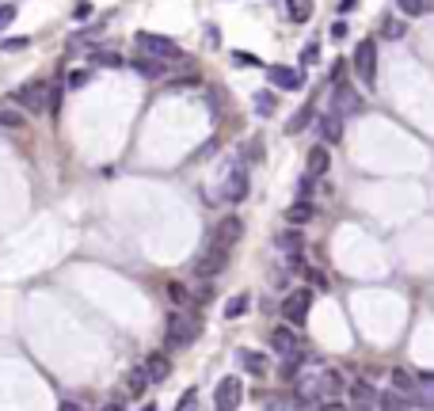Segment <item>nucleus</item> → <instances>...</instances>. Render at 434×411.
<instances>
[{
	"instance_id": "obj_45",
	"label": "nucleus",
	"mask_w": 434,
	"mask_h": 411,
	"mask_svg": "<svg viewBox=\"0 0 434 411\" xmlns=\"http://www.w3.org/2000/svg\"><path fill=\"white\" fill-rule=\"evenodd\" d=\"M320 411H347V407L339 404V400H324V404H320Z\"/></svg>"
},
{
	"instance_id": "obj_3",
	"label": "nucleus",
	"mask_w": 434,
	"mask_h": 411,
	"mask_svg": "<svg viewBox=\"0 0 434 411\" xmlns=\"http://www.w3.org/2000/svg\"><path fill=\"white\" fill-rule=\"evenodd\" d=\"M134 46L145 53V58H156V61H175L179 58V46L172 39H164V34H153V31H137Z\"/></svg>"
},
{
	"instance_id": "obj_36",
	"label": "nucleus",
	"mask_w": 434,
	"mask_h": 411,
	"mask_svg": "<svg viewBox=\"0 0 434 411\" xmlns=\"http://www.w3.org/2000/svg\"><path fill=\"white\" fill-rule=\"evenodd\" d=\"M316 61H320V46L309 42L305 50H301V65H316Z\"/></svg>"
},
{
	"instance_id": "obj_44",
	"label": "nucleus",
	"mask_w": 434,
	"mask_h": 411,
	"mask_svg": "<svg viewBox=\"0 0 434 411\" xmlns=\"http://www.w3.org/2000/svg\"><path fill=\"white\" fill-rule=\"evenodd\" d=\"M332 39H347V23H343V20L332 23Z\"/></svg>"
},
{
	"instance_id": "obj_10",
	"label": "nucleus",
	"mask_w": 434,
	"mask_h": 411,
	"mask_svg": "<svg viewBox=\"0 0 434 411\" xmlns=\"http://www.w3.org/2000/svg\"><path fill=\"white\" fill-rule=\"evenodd\" d=\"M240 236H244V221L229 213V217H221V221H217V229H213V240H210V244H213V248L232 251V244H237Z\"/></svg>"
},
{
	"instance_id": "obj_13",
	"label": "nucleus",
	"mask_w": 434,
	"mask_h": 411,
	"mask_svg": "<svg viewBox=\"0 0 434 411\" xmlns=\"http://www.w3.org/2000/svg\"><path fill=\"white\" fill-rule=\"evenodd\" d=\"M332 110L335 115H358L362 110V96L351 88V84H335V91H332Z\"/></svg>"
},
{
	"instance_id": "obj_12",
	"label": "nucleus",
	"mask_w": 434,
	"mask_h": 411,
	"mask_svg": "<svg viewBox=\"0 0 434 411\" xmlns=\"http://www.w3.org/2000/svg\"><path fill=\"white\" fill-rule=\"evenodd\" d=\"M271 347H275L282 358H297V354H301V335H297L294 324H290V328L282 324V328L271 331Z\"/></svg>"
},
{
	"instance_id": "obj_34",
	"label": "nucleus",
	"mask_w": 434,
	"mask_h": 411,
	"mask_svg": "<svg viewBox=\"0 0 434 411\" xmlns=\"http://www.w3.org/2000/svg\"><path fill=\"white\" fill-rule=\"evenodd\" d=\"M23 122H27V118L16 115V110H0V126H4V129H20Z\"/></svg>"
},
{
	"instance_id": "obj_50",
	"label": "nucleus",
	"mask_w": 434,
	"mask_h": 411,
	"mask_svg": "<svg viewBox=\"0 0 434 411\" xmlns=\"http://www.w3.org/2000/svg\"><path fill=\"white\" fill-rule=\"evenodd\" d=\"M354 411H370V407H354Z\"/></svg>"
},
{
	"instance_id": "obj_43",
	"label": "nucleus",
	"mask_w": 434,
	"mask_h": 411,
	"mask_svg": "<svg viewBox=\"0 0 434 411\" xmlns=\"http://www.w3.org/2000/svg\"><path fill=\"white\" fill-rule=\"evenodd\" d=\"M73 15H77V20H84V15H92V4H88V0H80V4H77V12H73Z\"/></svg>"
},
{
	"instance_id": "obj_24",
	"label": "nucleus",
	"mask_w": 434,
	"mask_h": 411,
	"mask_svg": "<svg viewBox=\"0 0 434 411\" xmlns=\"http://www.w3.org/2000/svg\"><path fill=\"white\" fill-rule=\"evenodd\" d=\"M237 358H240V366L248 369V373H256V377H263V373H267V362H263L259 350H240Z\"/></svg>"
},
{
	"instance_id": "obj_49",
	"label": "nucleus",
	"mask_w": 434,
	"mask_h": 411,
	"mask_svg": "<svg viewBox=\"0 0 434 411\" xmlns=\"http://www.w3.org/2000/svg\"><path fill=\"white\" fill-rule=\"evenodd\" d=\"M141 411H156V404H145V407H141Z\"/></svg>"
},
{
	"instance_id": "obj_32",
	"label": "nucleus",
	"mask_w": 434,
	"mask_h": 411,
	"mask_svg": "<svg viewBox=\"0 0 434 411\" xmlns=\"http://www.w3.org/2000/svg\"><path fill=\"white\" fill-rule=\"evenodd\" d=\"M92 58L99 65H107V69H122V53H115V50H96Z\"/></svg>"
},
{
	"instance_id": "obj_42",
	"label": "nucleus",
	"mask_w": 434,
	"mask_h": 411,
	"mask_svg": "<svg viewBox=\"0 0 434 411\" xmlns=\"http://www.w3.org/2000/svg\"><path fill=\"white\" fill-rule=\"evenodd\" d=\"M210 297H213V286H202V289H198V293H194V301H198V305H206V301H210Z\"/></svg>"
},
{
	"instance_id": "obj_48",
	"label": "nucleus",
	"mask_w": 434,
	"mask_h": 411,
	"mask_svg": "<svg viewBox=\"0 0 434 411\" xmlns=\"http://www.w3.org/2000/svg\"><path fill=\"white\" fill-rule=\"evenodd\" d=\"M103 411H126V407H122L118 400H111V404H103Z\"/></svg>"
},
{
	"instance_id": "obj_19",
	"label": "nucleus",
	"mask_w": 434,
	"mask_h": 411,
	"mask_svg": "<svg viewBox=\"0 0 434 411\" xmlns=\"http://www.w3.org/2000/svg\"><path fill=\"white\" fill-rule=\"evenodd\" d=\"M351 400H354V407H373L377 404V388L370 385V381H354V385H351Z\"/></svg>"
},
{
	"instance_id": "obj_9",
	"label": "nucleus",
	"mask_w": 434,
	"mask_h": 411,
	"mask_svg": "<svg viewBox=\"0 0 434 411\" xmlns=\"http://www.w3.org/2000/svg\"><path fill=\"white\" fill-rule=\"evenodd\" d=\"M229 267V251L225 248H206L202 255L194 259V274H202V278H213V274H221V270Z\"/></svg>"
},
{
	"instance_id": "obj_18",
	"label": "nucleus",
	"mask_w": 434,
	"mask_h": 411,
	"mask_svg": "<svg viewBox=\"0 0 434 411\" xmlns=\"http://www.w3.org/2000/svg\"><path fill=\"white\" fill-rule=\"evenodd\" d=\"M313 217H316V206L309 202V198H297V202L286 210V221H290V225H309Z\"/></svg>"
},
{
	"instance_id": "obj_29",
	"label": "nucleus",
	"mask_w": 434,
	"mask_h": 411,
	"mask_svg": "<svg viewBox=\"0 0 434 411\" xmlns=\"http://www.w3.org/2000/svg\"><path fill=\"white\" fill-rule=\"evenodd\" d=\"M396 8H400L404 15H427L434 8V0H396Z\"/></svg>"
},
{
	"instance_id": "obj_35",
	"label": "nucleus",
	"mask_w": 434,
	"mask_h": 411,
	"mask_svg": "<svg viewBox=\"0 0 434 411\" xmlns=\"http://www.w3.org/2000/svg\"><path fill=\"white\" fill-rule=\"evenodd\" d=\"M16 12H20V8H16V4H0V34L8 31V23L16 20Z\"/></svg>"
},
{
	"instance_id": "obj_27",
	"label": "nucleus",
	"mask_w": 434,
	"mask_h": 411,
	"mask_svg": "<svg viewBox=\"0 0 434 411\" xmlns=\"http://www.w3.org/2000/svg\"><path fill=\"white\" fill-rule=\"evenodd\" d=\"M252 308V297L248 293H237V297H229L225 301V320H237V316H244Z\"/></svg>"
},
{
	"instance_id": "obj_20",
	"label": "nucleus",
	"mask_w": 434,
	"mask_h": 411,
	"mask_svg": "<svg viewBox=\"0 0 434 411\" xmlns=\"http://www.w3.org/2000/svg\"><path fill=\"white\" fill-rule=\"evenodd\" d=\"M301 244H305V240H301V232H297V229H286V232H278V240H275V248H278V251H286L290 259H294V255H301Z\"/></svg>"
},
{
	"instance_id": "obj_17",
	"label": "nucleus",
	"mask_w": 434,
	"mask_h": 411,
	"mask_svg": "<svg viewBox=\"0 0 434 411\" xmlns=\"http://www.w3.org/2000/svg\"><path fill=\"white\" fill-rule=\"evenodd\" d=\"M141 369L149 373V381H153V385H160V381H168V373H172V362H168V354H149Z\"/></svg>"
},
{
	"instance_id": "obj_39",
	"label": "nucleus",
	"mask_w": 434,
	"mask_h": 411,
	"mask_svg": "<svg viewBox=\"0 0 434 411\" xmlns=\"http://www.w3.org/2000/svg\"><path fill=\"white\" fill-rule=\"evenodd\" d=\"M194 404H198V392L191 388V392H187V396H183V400H179V404H175V411H194Z\"/></svg>"
},
{
	"instance_id": "obj_40",
	"label": "nucleus",
	"mask_w": 434,
	"mask_h": 411,
	"mask_svg": "<svg viewBox=\"0 0 434 411\" xmlns=\"http://www.w3.org/2000/svg\"><path fill=\"white\" fill-rule=\"evenodd\" d=\"M313 186H316V175H305V179L297 183V194H301V198H309V194H313Z\"/></svg>"
},
{
	"instance_id": "obj_1",
	"label": "nucleus",
	"mask_w": 434,
	"mask_h": 411,
	"mask_svg": "<svg viewBox=\"0 0 434 411\" xmlns=\"http://www.w3.org/2000/svg\"><path fill=\"white\" fill-rule=\"evenodd\" d=\"M343 392V373L324 366L316 358H305L301 369L294 373V396L297 404H324V400H335Z\"/></svg>"
},
{
	"instance_id": "obj_25",
	"label": "nucleus",
	"mask_w": 434,
	"mask_h": 411,
	"mask_svg": "<svg viewBox=\"0 0 434 411\" xmlns=\"http://www.w3.org/2000/svg\"><path fill=\"white\" fill-rule=\"evenodd\" d=\"M252 107H256V115H259V118H271V115H275V107H278L275 91H256V99H252Z\"/></svg>"
},
{
	"instance_id": "obj_37",
	"label": "nucleus",
	"mask_w": 434,
	"mask_h": 411,
	"mask_svg": "<svg viewBox=\"0 0 434 411\" xmlns=\"http://www.w3.org/2000/svg\"><path fill=\"white\" fill-rule=\"evenodd\" d=\"M232 65H244V69H248V65H259V58H256V53H248V50H237V53H232Z\"/></svg>"
},
{
	"instance_id": "obj_7",
	"label": "nucleus",
	"mask_w": 434,
	"mask_h": 411,
	"mask_svg": "<svg viewBox=\"0 0 434 411\" xmlns=\"http://www.w3.org/2000/svg\"><path fill=\"white\" fill-rule=\"evenodd\" d=\"M221 198L232 202V206L248 198V172H244V164H232L229 172L221 175Z\"/></svg>"
},
{
	"instance_id": "obj_47",
	"label": "nucleus",
	"mask_w": 434,
	"mask_h": 411,
	"mask_svg": "<svg viewBox=\"0 0 434 411\" xmlns=\"http://www.w3.org/2000/svg\"><path fill=\"white\" fill-rule=\"evenodd\" d=\"M58 411H84V407H80V404H73V400H65V404H61Z\"/></svg>"
},
{
	"instance_id": "obj_33",
	"label": "nucleus",
	"mask_w": 434,
	"mask_h": 411,
	"mask_svg": "<svg viewBox=\"0 0 434 411\" xmlns=\"http://www.w3.org/2000/svg\"><path fill=\"white\" fill-rule=\"evenodd\" d=\"M92 84V69H73L69 72V88H88Z\"/></svg>"
},
{
	"instance_id": "obj_26",
	"label": "nucleus",
	"mask_w": 434,
	"mask_h": 411,
	"mask_svg": "<svg viewBox=\"0 0 434 411\" xmlns=\"http://www.w3.org/2000/svg\"><path fill=\"white\" fill-rule=\"evenodd\" d=\"M313 115H316V107H313V103H305V107H301L297 115L286 122V134H301V129H305L309 122H313Z\"/></svg>"
},
{
	"instance_id": "obj_21",
	"label": "nucleus",
	"mask_w": 434,
	"mask_h": 411,
	"mask_svg": "<svg viewBox=\"0 0 434 411\" xmlns=\"http://www.w3.org/2000/svg\"><path fill=\"white\" fill-rule=\"evenodd\" d=\"M377 407L381 411H408V396H400L396 388H385V392H377Z\"/></svg>"
},
{
	"instance_id": "obj_30",
	"label": "nucleus",
	"mask_w": 434,
	"mask_h": 411,
	"mask_svg": "<svg viewBox=\"0 0 434 411\" xmlns=\"http://www.w3.org/2000/svg\"><path fill=\"white\" fill-rule=\"evenodd\" d=\"M404 31H408V23H400L396 20V15H389V20H385V27H381V34L389 42H396V39H404Z\"/></svg>"
},
{
	"instance_id": "obj_41",
	"label": "nucleus",
	"mask_w": 434,
	"mask_h": 411,
	"mask_svg": "<svg viewBox=\"0 0 434 411\" xmlns=\"http://www.w3.org/2000/svg\"><path fill=\"white\" fill-rule=\"evenodd\" d=\"M263 141H259V137H256V141H248V160H259V156H263V148H259Z\"/></svg>"
},
{
	"instance_id": "obj_6",
	"label": "nucleus",
	"mask_w": 434,
	"mask_h": 411,
	"mask_svg": "<svg viewBox=\"0 0 434 411\" xmlns=\"http://www.w3.org/2000/svg\"><path fill=\"white\" fill-rule=\"evenodd\" d=\"M20 107H27V115H46L50 110V84L46 80H35V84H27V88H20L12 96Z\"/></svg>"
},
{
	"instance_id": "obj_8",
	"label": "nucleus",
	"mask_w": 434,
	"mask_h": 411,
	"mask_svg": "<svg viewBox=\"0 0 434 411\" xmlns=\"http://www.w3.org/2000/svg\"><path fill=\"white\" fill-rule=\"evenodd\" d=\"M240 400H244L240 377H221V385L213 388V407H217V411H237Z\"/></svg>"
},
{
	"instance_id": "obj_2",
	"label": "nucleus",
	"mask_w": 434,
	"mask_h": 411,
	"mask_svg": "<svg viewBox=\"0 0 434 411\" xmlns=\"http://www.w3.org/2000/svg\"><path fill=\"white\" fill-rule=\"evenodd\" d=\"M198 335H202V316L198 312L179 308V312L168 316V347H191Z\"/></svg>"
},
{
	"instance_id": "obj_16",
	"label": "nucleus",
	"mask_w": 434,
	"mask_h": 411,
	"mask_svg": "<svg viewBox=\"0 0 434 411\" xmlns=\"http://www.w3.org/2000/svg\"><path fill=\"white\" fill-rule=\"evenodd\" d=\"M134 72L137 77H145V80H160V77H168V61H156V58H134Z\"/></svg>"
},
{
	"instance_id": "obj_31",
	"label": "nucleus",
	"mask_w": 434,
	"mask_h": 411,
	"mask_svg": "<svg viewBox=\"0 0 434 411\" xmlns=\"http://www.w3.org/2000/svg\"><path fill=\"white\" fill-rule=\"evenodd\" d=\"M168 297H172V305H179V308L191 305V293H187V286H179V282H168Z\"/></svg>"
},
{
	"instance_id": "obj_23",
	"label": "nucleus",
	"mask_w": 434,
	"mask_h": 411,
	"mask_svg": "<svg viewBox=\"0 0 434 411\" xmlns=\"http://www.w3.org/2000/svg\"><path fill=\"white\" fill-rule=\"evenodd\" d=\"M286 15H290V23H309L313 0H286Z\"/></svg>"
},
{
	"instance_id": "obj_5",
	"label": "nucleus",
	"mask_w": 434,
	"mask_h": 411,
	"mask_svg": "<svg viewBox=\"0 0 434 411\" xmlns=\"http://www.w3.org/2000/svg\"><path fill=\"white\" fill-rule=\"evenodd\" d=\"M309 308H313V289H290L286 301H282V316H286V324H294V328H301V324L309 320Z\"/></svg>"
},
{
	"instance_id": "obj_38",
	"label": "nucleus",
	"mask_w": 434,
	"mask_h": 411,
	"mask_svg": "<svg viewBox=\"0 0 434 411\" xmlns=\"http://www.w3.org/2000/svg\"><path fill=\"white\" fill-rule=\"evenodd\" d=\"M27 46H31V39H4V53H16V50H27Z\"/></svg>"
},
{
	"instance_id": "obj_46",
	"label": "nucleus",
	"mask_w": 434,
	"mask_h": 411,
	"mask_svg": "<svg viewBox=\"0 0 434 411\" xmlns=\"http://www.w3.org/2000/svg\"><path fill=\"white\" fill-rule=\"evenodd\" d=\"M354 8H358V0H339V12H343V15L354 12Z\"/></svg>"
},
{
	"instance_id": "obj_15",
	"label": "nucleus",
	"mask_w": 434,
	"mask_h": 411,
	"mask_svg": "<svg viewBox=\"0 0 434 411\" xmlns=\"http://www.w3.org/2000/svg\"><path fill=\"white\" fill-rule=\"evenodd\" d=\"M339 137H343V115H335V110L320 115V141H324V145H339Z\"/></svg>"
},
{
	"instance_id": "obj_4",
	"label": "nucleus",
	"mask_w": 434,
	"mask_h": 411,
	"mask_svg": "<svg viewBox=\"0 0 434 411\" xmlns=\"http://www.w3.org/2000/svg\"><path fill=\"white\" fill-rule=\"evenodd\" d=\"M354 72L362 80V88H377V42L362 39L354 50Z\"/></svg>"
},
{
	"instance_id": "obj_14",
	"label": "nucleus",
	"mask_w": 434,
	"mask_h": 411,
	"mask_svg": "<svg viewBox=\"0 0 434 411\" xmlns=\"http://www.w3.org/2000/svg\"><path fill=\"white\" fill-rule=\"evenodd\" d=\"M408 404L423 407V411H434V373H415V388H411Z\"/></svg>"
},
{
	"instance_id": "obj_28",
	"label": "nucleus",
	"mask_w": 434,
	"mask_h": 411,
	"mask_svg": "<svg viewBox=\"0 0 434 411\" xmlns=\"http://www.w3.org/2000/svg\"><path fill=\"white\" fill-rule=\"evenodd\" d=\"M149 385H153V381H149V373L145 369H134V373H130V381H126V392H130V396H145Z\"/></svg>"
},
{
	"instance_id": "obj_11",
	"label": "nucleus",
	"mask_w": 434,
	"mask_h": 411,
	"mask_svg": "<svg viewBox=\"0 0 434 411\" xmlns=\"http://www.w3.org/2000/svg\"><path fill=\"white\" fill-rule=\"evenodd\" d=\"M267 80L275 84V88H282V91H301V88H305V72L290 69V65H271Z\"/></svg>"
},
{
	"instance_id": "obj_22",
	"label": "nucleus",
	"mask_w": 434,
	"mask_h": 411,
	"mask_svg": "<svg viewBox=\"0 0 434 411\" xmlns=\"http://www.w3.org/2000/svg\"><path fill=\"white\" fill-rule=\"evenodd\" d=\"M328 164H332V156H328V148L324 145H316V148H309V175H324L328 172Z\"/></svg>"
}]
</instances>
